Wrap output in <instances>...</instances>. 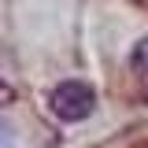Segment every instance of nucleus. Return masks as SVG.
Wrapping results in <instances>:
<instances>
[{"instance_id": "1", "label": "nucleus", "mask_w": 148, "mask_h": 148, "mask_svg": "<svg viewBox=\"0 0 148 148\" xmlns=\"http://www.w3.org/2000/svg\"><path fill=\"white\" fill-rule=\"evenodd\" d=\"M92 108H96V92L85 85V82H59L52 92V111L63 119V122H82L89 119Z\"/></svg>"}, {"instance_id": "2", "label": "nucleus", "mask_w": 148, "mask_h": 148, "mask_svg": "<svg viewBox=\"0 0 148 148\" xmlns=\"http://www.w3.org/2000/svg\"><path fill=\"white\" fill-rule=\"evenodd\" d=\"M130 67L148 82V37H141V41L133 45V52H130Z\"/></svg>"}]
</instances>
